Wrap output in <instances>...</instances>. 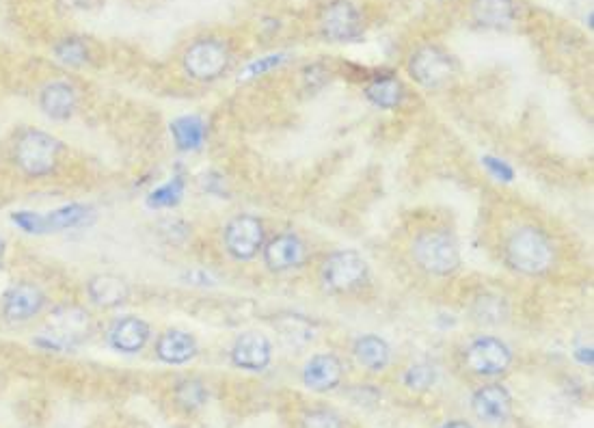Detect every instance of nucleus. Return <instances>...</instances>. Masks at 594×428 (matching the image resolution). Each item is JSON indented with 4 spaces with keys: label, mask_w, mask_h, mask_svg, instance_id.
Segmentation results:
<instances>
[{
    "label": "nucleus",
    "mask_w": 594,
    "mask_h": 428,
    "mask_svg": "<svg viewBox=\"0 0 594 428\" xmlns=\"http://www.w3.org/2000/svg\"><path fill=\"white\" fill-rule=\"evenodd\" d=\"M506 262L510 269L521 275H545L556 264V247L543 230L534 225H523L508 238Z\"/></svg>",
    "instance_id": "obj_1"
},
{
    "label": "nucleus",
    "mask_w": 594,
    "mask_h": 428,
    "mask_svg": "<svg viewBox=\"0 0 594 428\" xmlns=\"http://www.w3.org/2000/svg\"><path fill=\"white\" fill-rule=\"evenodd\" d=\"M91 333V316L83 307L65 305L54 310L44 329L39 331L37 344L52 351H74Z\"/></svg>",
    "instance_id": "obj_2"
},
{
    "label": "nucleus",
    "mask_w": 594,
    "mask_h": 428,
    "mask_svg": "<svg viewBox=\"0 0 594 428\" xmlns=\"http://www.w3.org/2000/svg\"><path fill=\"white\" fill-rule=\"evenodd\" d=\"M413 260L430 275H452L461 266V247L448 230H426L413 240Z\"/></svg>",
    "instance_id": "obj_3"
},
{
    "label": "nucleus",
    "mask_w": 594,
    "mask_h": 428,
    "mask_svg": "<svg viewBox=\"0 0 594 428\" xmlns=\"http://www.w3.org/2000/svg\"><path fill=\"white\" fill-rule=\"evenodd\" d=\"M63 145L48 132L24 130L13 147V160L31 178H42L59 165Z\"/></svg>",
    "instance_id": "obj_4"
},
{
    "label": "nucleus",
    "mask_w": 594,
    "mask_h": 428,
    "mask_svg": "<svg viewBox=\"0 0 594 428\" xmlns=\"http://www.w3.org/2000/svg\"><path fill=\"white\" fill-rule=\"evenodd\" d=\"M368 273L370 266L361 253L353 249H342L331 253V256L322 262L320 282L327 292L344 294L366 284Z\"/></svg>",
    "instance_id": "obj_5"
},
{
    "label": "nucleus",
    "mask_w": 594,
    "mask_h": 428,
    "mask_svg": "<svg viewBox=\"0 0 594 428\" xmlns=\"http://www.w3.org/2000/svg\"><path fill=\"white\" fill-rule=\"evenodd\" d=\"M512 349L499 338L493 336H482L476 338L474 342L467 344V349L463 353V364L465 370L474 377L480 379H497L506 374L512 366Z\"/></svg>",
    "instance_id": "obj_6"
},
{
    "label": "nucleus",
    "mask_w": 594,
    "mask_h": 428,
    "mask_svg": "<svg viewBox=\"0 0 594 428\" xmlns=\"http://www.w3.org/2000/svg\"><path fill=\"white\" fill-rule=\"evenodd\" d=\"M318 31L333 44L355 42L363 35L361 11L353 0H329L318 16Z\"/></svg>",
    "instance_id": "obj_7"
},
{
    "label": "nucleus",
    "mask_w": 594,
    "mask_h": 428,
    "mask_svg": "<svg viewBox=\"0 0 594 428\" xmlns=\"http://www.w3.org/2000/svg\"><path fill=\"white\" fill-rule=\"evenodd\" d=\"M229 61H232V55L221 39H197L186 48L182 59L186 74L201 83L221 78L229 68Z\"/></svg>",
    "instance_id": "obj_8"
},
{
    "label": "nucleus",
    "mask_w": 594,
    "mask_h": 428,
    "mask_svg": "<svg viewBox=\"0 0 594 428\" xmlns=\"http://www.w3.org/2000/svg\"><path fill=\"white\" fill-rule=\"evenodd\" d=\"M409 76L426 89H439L456 76V61L439 46H422L409 59Z\"/></svg>",
    "instance_id": "obj_9"
},
{
    "label": "nucleus",
    "mask_w": 594,
    "mask_h": 428,
    "mask_svg": "<svg viewBox=\"0 0 594 428\" xmlns=\"http://www.w3.org/2000/svg\"><path fill=\"white\" fill-rule=\"evenodd\" d=\"M471 413L484 426H504L515 413V398L502 383H484L471 394Z\"/></svg>",
    "instance_id": "obj_10"
},
{
    "label": "nucleus",
    "mask_w": 594,
    "mask_h": 428,
    "mask_svg": "<svg viewBox=\"0 0 594 428\" xmlns=\"http://www.w3.org/2000/svg\"><path fill=\"white\" fill-rule=\"evenodd\" d=\"M225 249L232 258L247 262L264 247V223L253 214H238L225 225Z\"/></svg>",
    "instance_id": "obj_11"
},
{
    "label": "nucleus",
    "mask_w": 594,
    "mask_h": 428,
    "mask_svg": "<svg viewBox=\"0 0 594 428\" xmlns=\"http://www.w3.org/2000/svg\"><path fill=\"white\" fill-rule=\"evenodd\" d=\"M344 364L335 353H318L307 359L301 372V383L312 394L335 392L344 381Z\"/></svg>",
    "instance_id": "obj_12"
},
{
    "label": "nucleus",
    "mask_w": 594,
    "mask_h": 428,
    "mask_svg": "<svg viewBox=\"0 0 594 428\" xmlns=\"http://www.w3.org/2000/svg\"><path fill=\"white\" fill-rule=\"evenodd\" d=\"M229 359L240 370L264 372L273 361V344L258 331H245L234 340Z\"/></svg>",
    "instance_id": "obj_13"
},
{
    "label": "nucleus",
    "mask_w": 594,
    "mask_h": 428,
    "mask_svg": "<svg viewBox=\"0 0 594 428\" xmlns=\"http://www.w3.org/2000/svg\"><path fill=\"white\" fill-rule=\"evenodd\" d=\"M46 305V294L37 284L20 282L13 284L3 297V314L11 323H26L35 318Z\"/></svg>",
    "instance_id": "obj_14"
},
{
    "label": "nucleus",
    "mask_w": 594,
    "mask_h": 428,
    "mask_svg": "<svg viewBox=\"0 0 594 428\" xmlns=\"http://www.w3.org/2000/svg\"><path fill=\"white\" fill-rule=\"evenodd\" d=\"M262 251H264V264L268 266V271L273 273H286L292 269H299L307 258V247L301 240V236H296L292 232L275 236L266 247H262Z\"/></svg>",
    "instance_id": "obj_15"
},
{
    "label": "nucleus",
    "mask_w": 594,
    "mask_h": 428,
    "mask_svg": "<svg viewBox=\"0 0 594 428\" xmlns=\"http://www.w3.org/2000/svg\"><path fill=\"white\" fill-rule=\"evenodd\" d=\"M199 353V344L193 333L182 329H169L156 342V357L167 366H184Z\"/></svg>",
    "instance_id": "obj_16"
},
{
    "label": "nucleus",
    "mask_w": 594,
    "mask_h": 428,
    "mask_svg": "<svg viewBox=\"0 0 594 428\" xmlns=\"http://www.w3.org/2000/svg\"><path fill=\"white\" fill-rule=\"evenodd\" d=\"M152 329L139 316H126L119 318L113 325L111 333H108V342H111L117 353L134 355L145 349V344L150 342Z\"/></svg>",
    "instance_id": "obj_17"
},
{
    "label": "nucleus",
    "mask_w": 594,
    "mask_h": 428,
    "mask_svg": "<svg viewBox=\"0 0 594 428\" xmlns=\"http://www.w3.org/2000/svg\"><path fill=\"white\" fill-rule=\"evenodd\" d=\"M288 428H355V424L329 405L307 403L292 409Z\"/></svg>",
    "instance_id": "obj_18"
},
{
    "label": "nucleus",
    "mask_w": 594,
    "mask_h": 428,
    "mask_svg": "<svg viewBox=\"0 0 594 428\" xmlns=\"http://www.w3.org/2000/svg\"><path fill=\"white\" fill-rule=\"evenodd\" d=\"M39 106H42V111L50 119L65 122V119H70L76 113L78 93L70 83L54 80V83H48L42 93H39Z\"/></svg>",
    "instance_id": "obj_19"
},
{
    "label": "nucleus",
    "mask_w": 594,
    "mask_h": 428,
    "mask_svg": "<svg viewBox=\"0 0 594 428\" xmlns=\"http://www.w3.org/2000/svg\"><path fill=\"white\" fill-rule=\"evenodd\" d=\"M517 16V0H474L471 3V18L484 29H506Z\"/></svg>",
    "instance_id": "obj_20"
},
{
    "label": "nucleus",
    "mask_w": 594,
    "mask_h": 428,
    "mask_svg": "<svg viewBox=\"0 0 594 428\" xmlns=\"http://www.w3.org/2000/svg\"><path fill=\"white\" fill-rule=\"evenodd\" d=\"M353 357L363 370L374 374L385 372L387 366L391 364V346L381 336L368 333V336H359L355 340Z\"/></svg>",
    "instance_id": "obj_21"
},
{
    "label": "nucleus",
    "mask_w": 594,
    "mask_h": 428,
    "mask_svg": "<svg viewBox=\"0 0 594 428\" xmlns=\"http://www.w3.org/2000/svg\"><path fill=\"white\" fill-rule=\"evenodd\" d=\"M89 299L100 307H119L124 305L130 297V286L126 279L113 273H102L89 279L87 284Z\"/></svg>",
    "instance_id": "obj_22"
},
{
    "label": "nucleus",
    "mask_w": 594,
    "mask_h": 428,
    "mask_svg": "<svg viewBox=\"0 0 594 428\" xmlns=\"http://www.w3.org/2000/svg\"><path fill=\"white\" fill-rule=\"evenodd\" d=\"M93 219H96V214H93V210L89 206H83V204L61 206L57 210H50L44 214L46 234L74 230V227L89 225Z\"/></svg>",
    "instance_id": "obj_23"
},
{
    "label": "nucleus",
    "mask_w": 594,
    "mask_h": 428,
    "mask_svg": "<svg viewBox=\"0 0 594 428\" xmlns=\"http://www.w3.org/2000/svg\"><path fill=\"white\" fill-rule=\"evenodd\" d=\"M171 135L182 152H195L206 141V124L195 115H186L171 124Z\"/></svg>",
    "instance_id": "obj_24"
},
{
    "label": "nucleus",
    "mask_w": 594,
    "mask_h": 428,
    "mask_svg": "<svg viewBox=\"0 0 594 428\" xmlns=\"http://www.w3.org/2000/svg\"><path fill=\"white\" fill-rule=\"evenodd\" d=\"M366 98L378 109H396L404 100V89L396 78H376L366 87Z\"/></svg>",
    "instance_id": "obj_25"
},
{
    "label": "nucleus",
    "mask_w": 594,
    "mask_h": 428,
    "mask_svg": "<svg viewBox=\"0 0 594 428\" xmlns=\"http://www.w3.org/2000/svg\"><path fill=\"white\" fill-rule=\"evenodd\" d=\"M471 314H474L480 325H502L510 316V307L506 299L497 297V294H482L474 301Z\"/></svg>",
    "instance_id": "obj_26"
},
{
    "label": "nucleus",
    "mask_w": 594,
    "mask_h": 428,
    "mask_svg": "<svg viewBox=\"0 0 594 428\" xmlns=\"http://www.w3.org/2000/svg\"><path fill=\"white\" fill-rule=\"evenodd\" d=\"M173 398L175 403H178L180 409L188 411V413H195L199 409H204L208 405V387L204 381L199 379H184L178 385H175L173 390Z\"/></svg>",
    "instance_id": "obj_27"
},
{
    "label": "nucleus",
    "mask_w": 594,
    "mask_h": 428,
    "mask_svg": "<svg viewBox=\"0 0 594 428\" xmlns=\"http://www.w3.org/2000/svg\"><path fill=\"white\" fill-rule=\"evenodd\" d=\"M437 377H439V374H437L435 366L426 364V361H420V364H413V366L407 368L402 381H404V385L409 387L411 392L422 394V392H428L430 387L437 383Z\"/></svg>",
    "instance_id": "obj_28"
},
{
    "label": "nucleus",
    "mask_w": 594,
    "mask_h": 428,
    "mask_svg": "<svg viewBox=\"0 0 594 428\" xmlns=\"http://www.w3.org/2000/svg\"><path fill=\"white\" fill-rule=\"evenodd\" d=\"M182 197H184V180L175 176L167 184H162L160 189L150 193V197H147V206L150 208H173L182 202Z\"/></svg>",
    "instance_id": "obj_29"
},
{
    "label": "nucleus",
    "mask_w": 594,
    "mask_h": 428,
    "mask_svg": "<svg viewBox=\"0 0 594 428\" xmlns=\"http://www.w3.org/2000/svg\"><path fill=\"white\" fill-rule=\"evenodd\" d=\"M54 57L63 65H70V68H80V65H85L89 61V50L80 39L70 37L54 46Z\"/></svg>",
    "instance_id": "obj_30"
},
{
    "label": "nucleus",
    "mask_w": 594,
    "mask_h": 428,
    "mask_svg": "<svg viewBox=\"0 0 594 428\" xmlns=\"http://www.w3.org/2000/svg\"><path fill=\"white\" fill-rule=\"evenodd\" d=\"M11 221L16 223L20 230H24L26 234H46V221H44V214L39 212H31V210H20V212H13L11 214Z\"/></svg>",
    "instance_id": "obj_31"
},
{
    "label": "nucleus",
    "mask_w": 594,
    "mask_h": 428,
    "mask_svg": "<svg viewBox=\"0 0 594 428\" xmlns=\"http://www.w3.org/2000/svg\"><path fill=\"white\" fill-rule=\"evenodd\" d=\"M281 63H286V55H270V57H262L260 61H253L249 63L245 72H240V80H251V78H258L270 70L279 68Z\"/></svg>",
    "instance_id": "obj_32"
},
{
    "label": "nucleus",
    "mask_w": 594,
    "mask_h": 428,
    "mask_svg": "<svg viewBox=\"0 0 594 428\" xmlns=\"http://www.w3.org/2000/svg\"><path fill=\"white\" fill-rule=\"evenodd\" d=\"M482 165L486 167V171H489L497 182H512V180H515V169H512L506 163V160H499L495 156H484Z\"/></svg>",
    "instance_id": "obj_33"
},
{
    "label": "nucleus",
    "mask_w": 594,
    "mask_h": 428,
    "mask_svg": "<svg viewBox=\"0 0 594 428\" xmlns=\"http://www.w3.org/2000/svg\"><path fill=\"white\" fill-rule=\"evenodd\" d=\"M437 428H476L469 420L465 418H452V420H445L441 422Z\"/></svg>",
    "instance_id": "obj_34"
},
{
    "label": "nucleus",
    "mask_w": 594,
    "mask_h": 428,
    "mask_svg": "<svg viewBox=\"0 0 594 428\" xmlns=\"http://www.w3.org/2000/svg\"><path fill=\"white\" fill-rule=\"evenodd\" d=\"M575 357L582 361L584 366H592V349L590 346H579L577 349V353H575Z\"/></svg>",
    "instance_id": "obj_35"
},
{
    "label": "nucleus",
    "mask_w": 594,
    "mask_h": 428,
    "mask_svg": "<svg viewBox=\"0 0 594 428\" xmlns=\"http://www.w3.org/2000/svg\"><path fill=\"white\" fill-rule=\"evenodd\" d=\"M3 258H5V243L3 238H0V262H3Z\"/></svg>",
    "instance_id": "obj_36"
}]
</instances>
